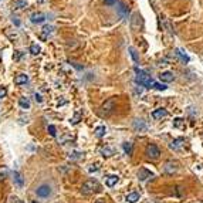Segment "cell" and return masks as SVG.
<instances>
[{
    "label": "cell",
    "mask_w": 203,
    "mask_h": 203,
    "mask_svg": "<svg viewBox=\"0 0 203 203\" xmlns=\"http://www.w3.org/2000/svg\"><path fill=\"white\" fill-rule=\"evenodd\" d=\"M13 180H14V183H16L17 187H20V189L23 187L24 180H23V176H21L20 172H13Z\"/></svg>",
    "instance_id": "obj_12"
},
{
    "label": "cell",
    "mask_w": 203,
    "mask_h": 203,
    "mask_svg": "<svg viewBox=\"0 0 203 203\" xmlns=\"http://www.w3.org/2000/svg\"><path fill=\"white\" fill-rule=\"evenodd\" d=\"M176 56L179 57L183 63H189V61H190L189 56L186 54V51H183V48H176Z\"/></svg>",
    "instance_id": "obj_16"
},
{
    "label": "cell",
    "mask_w": 203,
    "mask_h": 203,
    "mask_svg": "<svg viewBox=\"0 0 203 203\" xmlns=\"http://www.w3.org/2000/svg\"><path fill=\"white\" fill-rule=\"evenodd\" d=\"M7 176H9V169H7V166H0V182L4 180Z\"/></svg>",
    "instance_id": "obj_19"
},
{
    "label": "cell",
    "mask_w": 203,
    "mask_h": 203,
    "mask_svg": "<svg viewBox=\"0 0 203 203\" xmlns=\"http://www.w3.org/2000/svg\"><path fill=\"white\" fill-rule=\"evenodd\" d=\"M159 80L162 81V83H172V81L175 80V75H173V73H170V71H165V73H162L159 75Z\"/></svg>",
    "instance_id": "obj_11"
},
{
    "label": "cell",
    "mask_w": 203,
    "mask_h": 203,
    "mask_svg": "<svg viewBox=\"0 0 203 203\" xmlns=\"http://www.w3.org/2000/svg\"><path fill=\"white\" fill-rule=\"evenodd\" d=\"M19 104H20V107L24 108V110H29V108H30V101L27 100V98H20Z\"/></svg>",
    "instance_id": "obj_22"
},
{
    "label": "cell",
    "mask_w": 203,
    "mask_h": 203,
    "mask_svg": "<svg viewBox=\"0 0 203 203\" xmlns=\"http://www.w3.org/2000/svg\"><path fill=\"white\" fill-rule=\"evenodd\" d=\"M153 175L149 172V170H147V169H139V172H138V178H139V180H142V182H145L147 179H149V178H152Z\"/></svg>",
    "instance_id": "obj_13"
},
{
    "label": "cell",
    "mask_w": 203,
    "mask_h": 203,
    "mask_svg": "<svg viewBox=\"0 0 203 203\" xmlns=\"http://www.w3.org/2000/svg\"><path fill=\"white\" fill-rule=\"evenodd\" d=\"M97 203H102V202H97Z\"/></svg>",
    "instance_id": "obj_38"
},
{
    "label": "cell",
    "mask_w": 203,
    "mask_h": 203,
    "mask_svg": "<svg viewBox=\"0 0 203 203\" xmlns=\"http://www.w3.org/2000/svg\"><path fill=\"white\" fill-rule=\"evenodd\" d=\"M101 152H102V155L104 156H111V155H112V149H110V148H104L102 151H101Z\"/></svg>",
    "instance_id": "obj_28"
},
{
    "label": "cell",
    "mask_w": 203,
    "mask_h": 203,
    "mask_svg": "<svg viewBox=\"0 0 203 203\" xmlns=\"http://www.w3.org/2000/svg\"><path fill=\"white\" fill-rule=\"evenodd\" d=\"M153 87H155V88H156V90H159V91H165V90H166V85H165V84L155 83V84H153Z\"/></svg>",
    "instance_id": "obj_29"
},
{
    "label": "cell",
    "mask_w": 203,
    "mask_h": 203,
    "mask_svg": "<svg viewBox=\"0 0 203 203\" xmlns=\"http://www.w3.org/2000/svg\"><path fill=\"white\" fill-rule=\"evenodd\" d=\"M139 193H137V192H132V193H129V195H127V197H125V200H127L128 203H137L138 200H139Z\"/></svg>",
    "instance_id": "obj_17"
},
{
    "label": "cell",
    "mask_w": 203,
    "mask_h": 203,
    "mask_svg": "<svg viewBox=\"0 0 203 203\" xmlns=\"http://www.w3.org/2000/svg\"><path fill=\"white\" fill-rule=\"evenodd\" d=\"M92 166H94V165H92ZM97 169H98V168H97V166H94V168H90V172H92V170H97Z\"/></svg>",
    "instance_id": "obj_36"
},
{
    "label": "cell",
    "mask_w": 203,
    "mask_h": 203,
    "mask_svg": "<svg viewBox=\"0 0 203 203\" xmlns=\"http://www.w3.org/2000/svg\"><path fill=\"white\" fill-rule=\"evenodd\" d=\"M133 128H135L137 131H139V132H142V131L147 129V125L143 124L142 120H135L133 121Z\"/></svg>",
    "instance_id": "obj_18"
},
{
    "label": "cell",
    "mask_w": 203,
    "mask_h": 203,
    "mask_svg": "<svg viewBox=\"0 0 203 203\" xmlns=\"http://www.w3.org/2000/svg\"><path fill=\"white\" fill-rule=\"evenodd\" d=\"M114 110H115V101H114V98H111V100L105 101V102L102 104L100 115L101 117H110L111 114L114 112Z\"/></svg>",
    "instance_id": "obj_3"
},
{
    "label": "cell",
    "mask_w": 203,
    "mask_h": 203,
    "mask_svg": "<svg viewBox=\"0 0 203 203\" xmlns=\"http://www.w3.org/2000/svg\"><path fill=\"white\" fill-rule=\"evenodd\" d=\"M128 50H129V53H131V57H132V60L135 61V63H138V61H139V57H138V53H137V50H135V48H133V47H129V48H128Z\"/></svg>",
    "instance_id": "obj_24"
},
{
    "label": "cell",
    "mask_w": 203,
    "mask_h": 203,
    "mask_svg": "<svg viewBox=\"0 0 203 203\" xmlns=\"http://www.w3.org/2000/svg\"><path fill=\"white\" fill-rule=\"evenodd\" d=\"M30 53L33 56H37V54L40 53V46H37V44H31L30 46Z\"/></svg>",
    "instance_id": "obj_25"
},
{
    "label": "cell",
    "mask_w": 203,
    "mask_h": 203,
    "mask_svg": "<svg viewBox=\"0 0 203 203\" xmlns=\"http://www.w3.org/2000/svg\"><path fill=\"white\" fill-rule=\"evenodd\" d=\"M118 6H120V7H118V10H120L121 13H122V16L125 17V13L128 11V10H127V7L124 6V3H121V2H118Z\"/></svg>",
    "instance_id": "obj_27"
},
{
    "label": "cell",
    "mask_w": 203,
    "mask_h": 203,
    "mask_svg": "<svg viewBox=\"0 0 203 203\" xmlns=\"http://www.w3.org/2000/svg\"><path fill=\"white\" fill-rule=\"evenodd\" d=\"M36 101H37V102H41V101H43V100H41V97L38 95V94H36Z\"/></svg>",
    "instance_id": "obj_35"
},
{
    "label": "cell",
    "mask_w": 203,
    "mask_h": 203,
    "mask_svg": "<svg viewBox=\"0 0 203 203\" xmlns=\"http://www.w3.org/2000/svg\"><path fill=\"white\" fill-rule=\"evenodd\" d=\"M118 180H120V178H118L117 175H110V176L105 179V185H107L108 187H114L118 183Z\"/></svg>",
    "instance_id": "obj_14"
},
{
    "label": "cell",
    "mask_w": 203,
    "mask_h": 203,
    "mask_svg": "<svg viewBox=\"0 0 203 203\" xmlns=\"http://www.w3.org/2000/svg\"><path fill=\"white\" fill-rule=\"evenodd\" d=\"M7 95V90L6 87H0V98H4Z\"/></svg>",
    "instance_id": "obj_31"
},
{
    "label": "cell",
    "mask_w": 203,
    "mask_h": 203,
    "mask_svg": "<svg viewBox=\"0 0 203 203\" xmlns=\"http://www.w3.org/2000/svg\"><path fill=\"white\" fill-rule=\"evenodd\" d=\"M27 81H29V77H27L26 74H19V75L14 77V84H16V85H23Z\"/></svg>",
    "instance_id": "obj_15"
},
{
    "label": "cell",
    "mask_w": 203,
    "mask_h": 203,
    "mask_svg": "<svg viewBox=\"0 0 203 203\" xmlns=\"http://www.w3.org/2000/svg\"><path fill=\"white\" fill-rule=\"evenodd\" d=\"M105 4L107 6H112V4H115V0H105Z\"/></svg>",
    "instance_id": "obj_33"
},
{
    "label": "cell",
    "mask_w": 203,
    "mask_h": 203,
    "mask_svg": "<svg viewBox=\"0 0 203 203\" xmlns=\"http://www.w3.org/2000/svg\"><path fill=\"white\" fill-rule=\"evenodd\" d=\"M34 203H37V202H34Z\"/></svg>",
    "instance_id": "obj_39"
},
{
    "label": "cell",
    "mask_w": 203,
    "mask_h": 203,
    "mask_svg": "<svg viewBox=\"0 0 203 203\" xmlns=\"http://www.w3.org/2000/svg\"><path fill=\"white\" fill-rule=\"evenodd\" d=\"M170 149L175 151V152H180V151L183 149V147H185V141L182 139V138H178V139H173L172 143L169 145Z\"/></svg>",
    "instance_id": "obj_8"
},
{
    "label": "cell",
    "mask_w": 203,
    "mask_h": 203,
    "mask_svg": "<svg viewBox=\"0 0 203 203\" xmlns=\"http://www.w3.org/2000/svg\"><path fill=\"white\" fill-rule=\"evenodd\" d=\"M179 170V163L176 160H168L165 165H163V172L168 173V175H173Z\"/></svg>",
    "instance_id": "obj_5"
},
{
    "label": "cell",
    "mask_w": 203,
    "mask_h": 203,
    "mask_svg": "<svg viewBox=\"0 0 203 203\" xmlns=\"http://www.w3.org/2000/svg\"><path fill=\"white\" fill-rule=\"evenodd\" d=\"M36 193H37V196L38 197H48L51 195V187L48 186V185H46V183H44V185H40V186L37 187L36 189Z\"/></svg>",
    "instance_id": "obj_7"
},
{
    "label": "cell",
    "mask_w": 203,
    "mask_h": 203,
    "mask_svg": "<svg viewBox=\"0 0 203 203\" xmlns=\"http://www.w3.org/2000/svg\"><path fill=\"white\" fill-rule=\"evenodd\" d=\"M51 33H53V27H51V26H44V29H43V38H46L47 34H51Z\"/></svg>",
    "instance_id": "obj_26"
},
{
    "label": "cell",
    "mask_w": 203,
    "mask_h": 203,
    "mask_svg": "<svg viewBox=\"0 0 203 203\" xmlns=\"http://www.w3.org/2000/svg\"><path fill=\"white\" fill-rule=\"evenodd\" d=\"M166 115H168V111L165 110V108H158V110H155L152 112L153 120H162V118H165Z\"/></svg>",
    "instance_id": "obj_10"
},
{
    "label": "cell",
    "mask_w": 203,
    "mask_h": 203,
    "mask_svg": "<svg viewBox=\"0 0 203 203\" xmlns=\"http://www.w3.org/2000/svg\"><path fill=\"white\" fill-rule=\"evenodd\" d=\"M37 2H38V3H41V2H43V0H37Z\"/></svg>",
    "instance_id": "obj_37"
},
{
    "label": "cell",
    "mask_w": 203,
    "mask_h": 203,
    "mask_svg": "<svg viewBox=\"0 0 203 203\" xmlns=\"http://www.w3.org/2000/svg\"><path fill=\"white\" fill-rule=\"evenodd\" d=\"M105 132H107V128L104 127V125H101V127H98V128L95 129V135H97L98 138H102L104 135H105Z\"/></svg>",
    "instance_id": "obj_20"
},
{
    "label": "cell",
    "mask_w": 203,
    "mask_h": 203,
    "mask_svg": "<svg viewBox=\"0 0 203 203\" xmlns=\"http://www.w3.org/2000/svg\"><path fill=\"white\" fill-rule=\"evenodd\" d=\"M100 190H101V186L95 179L87 180L81 186V193L83 195H92V193H97V192H100Z\"/></svg>",
    "instance_id": "obj_1"
},
{
    "label": "cell",
    "mask_w": 203,
    "mask_h": 203,
    "mask_svg": "<svg viewBox=\"0 0 203 203\" xmlns=\"http://www.w3.org/2000/svg\"><path fill=\"white\" fill-rule=\"evenodd\" d=\"M175 127H179V128H183V127H185L180 118H178V120H175Z\"/></svg>",
    "instance_id": "obj_32"
},
{
    "label": "cell",
    "mask_w": 203,
    "mask_h": 203,
    "mask_svg": "<svg viewBox=\"0 0 203 203\" xmlns=\"http://www.w3.org/2000/svg\"><path fill=\"white\" fill-rule=\"evenodd\" d=\"M142 26H143V20H142V17H141V14L133 13L132 19H131V27H132L133 30H139Z\"/></svg>",
    "instance_id": "obj_6"
},
{
    "label": "cell",
    "mask_w": 203,
    "mask_h": 203,
    "mask_svg": "<svg viewBox=\"0 0 203 203\" xmlns=\"http://www.w3.org/2000/svg\"><path fill=\"white\" fill-rule=\"evenodd\" d=\"M122 148H124V151H125L127 155H132V143H131V142L122 143Z\"/></svg>",
    "instance_id": "obj_23"
},
{
    "label": "cell",
    "mask_w": 203,
    "mask_h": 203,
    "mask_svg": "<svg viewBox=\"0 0 203 203\" xmlns=\"http://www.w3.org/2000/svg\"><path fill=\"white\" fill-rule=\"evenodd\" d=\"M27 4V0H16L13 3V9H23V7H26Z\"/></svg>",
    "instance_id": "obj_21"
},
{
    "label": "cell",
    "mask_w": 203,
    "mask_h": 203,
    "mask_svg": "<svg viewBox=\"0 0 203 203\" xmlns=\"http://www.w3.org/2000/svg\"><path fill=\"white\" fill-rule=\"evenodd\" d=\"M13 23L16 24V26H20V20H19L17 17H13Z\"/></svg>",
    "instance_id": "obj_34"
},
{
    "label": "cell",
    "mask_w": 203,
    "mask_h": 203,
    "mask_svg": "<svg viewBox=\"0 0 203 203\" xmlns=\"http://www.w3.org/2000/svg\"><path fill=\"white\" fill-rule=\"evenodd\" d=\"M48 132H50L51 137H56L57 132H56V127L54 125H48Z\"/></svg>",
    "instance_id": "obj_30"
},
{
    "label": "cell",
    "mask_w": 203,
    "mask_h": 203,
    "mask_svg": "<svg viewBox=\"0 0 203 203\" xmlns=\"http://www.w3.org/2000/svg\"><path fill=\"white\" fill-rule=\"evenodd\" d=\"M145 155H147L148 159H158L160 156V149L156 147V145H153V143H149L147 147V151H145Z\"/></svg>",
    "instance_id": "obj_4"
},
{
    "label": "cell",
    "mask_w": 203,
    "mask_h": 203,
    "mask_svg": "<svg viewBox=\"0 0 203 203\" xmlns=\"http://www.w3.org/2000/svg\"><path fill=\"white\" fill-rule=\"evenodd\" d=\"M135 71H137V83L138 84H141V85H143V87H147V88H152L153 87V84H155V81L152 80V77L149 75V74H147L145 71H142V70H138V68H135Z\"/></svg>",
    "instance_id": "obj_2"
},
{
    "label": "cell",
    "mask_w": 203,
    "mask_h": 203,
    "mask_svg": "<svg viewBox=\"0 0 203 203\" xmlns=\"http://www.w3.org/2000/svg\"><path fill=\"white\" fill-rule=\"evenodd\" d=\"M31 23L34 24H40L43 23V21H46V14L44 13H40V11H37V13H33L31 14Z\"/></svg>",
    "instance_id": "obj_9"
}]
</instances>
